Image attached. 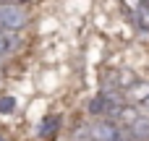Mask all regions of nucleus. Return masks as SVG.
Returning <instances> with one entry per match:
<instances>
[{"instance_id":"nucleus-1","label":"nucleus","mask_w":149,"mask_h":141,"mask_svg":"<svg viewBox=\"0 0 149 141\" xmlns=\"http://www.w3.org/2000/svg\"><path fill=\"white\" fill-rule=\"evenodd\" d=\"M29 26V13L21 5H3L0 3V29L8 31H21Z\"/></svg>"},{"instance_id":"nucleus-2","label":"nucleus","mask_w":149,"mask_h":141,"mask_svg":"<svg viewBox=\"0 0 149 141\" xmlns=\"http://www.w3.org/2000/svg\"><path fill=\"white\" fill-rule=\"evenodd\" d=\"M60 126H63V118H60V115H47V118L39 120V126H37V139L39 141H55Z\"/></svg>"},{"instance_id":"nucleus-3","label":"nucleus","mask_w":149,"mask_h":141,"mask_svg":"<svg viewBox=\"0 0 149 141\" xmlns=\"http://www.w3.org/2000/svg\"><path fill=\"white\" fill-rule=\"evenodd\" d=\"M24 47V39L16 34V31H8V29H0V58H8L13 52H18Z\"/></svg>"},{"instance_id":"nucleus-4","label":"nucleus","mask_w":149,"mask_h":141,"mask_svg":"<svg viewBox=\"0 0 149 141\" xmlns=\"http://www.w3.org/2000/svg\"><path fill=\"white\" fill-rule=\"evenodd\" d=\"M123 94H126V105H144L149 99V84H144V81L139 78V81H136L134 86H128Z\"/></svg>"},{"instance_id":"nucleus-5","label":"nucleus","mask_w":149,"mask_h":141,"mask_svg":"<svg viewBox=\"0 0 149 141\" xmlns=\"http://www.w3.org/2000/svg\"><path fill=\"white\" fill-rule=\"evenodd\" d=\"M115 78H118V86H120V92H126L128 86H134L139 78L128 71V68H123V71H115Z\"/></svg>"},{"instance_id":"nucleus-6","label":"nucleus","mask_w":149,"mask_h":141,"mask_svg":"<svg viewBox=\"0 0 149 141\" xmlns=\"http://www.w3.org/2000/svg\"><path fill=\"white\" fill-rule=\"evenodd\" d=\"M13 110H16V97H10V94L0 97V115H10Z\"/></svg>"},{"instance_id":"nucleus-7","label":"nucleus","mask_w":149,"mask_h":141,"mask_svg":"<svg viewBox=\"0 0 149 141\" xmlns=\"http://www.w3.org/2000/svg\"><path fill=\"white\" fill-rule=\"evenodd\" d=\"M3 5H21V8H26V5H31L34 0H0Z\"/></svg>"},{"instance_id":"nucleus-8","label":"nucleus","mask_w":149,"mask_h":141,"mask_svg":"<svg viewBox=\"0 0 149 141\" xmlns=\"http://www.w3.org/2000/svg\"><path fill=\"white\" fill-rule=\"evenodd\" d=\"M141 107H144V110H147V113H149V99H147V102H144V105H141Z\"/></svg>"},{"instance_id":"nucleus-9","label":"nucleus","mask_w":149,"mask_h":141,"mask_svg":"<svg viewBox=\"0 0 149 141\" xmlns=\"http://www.w3.org/2000/svg\"><path fill=\"white\" fill-rule=\"evenodd\" d=\"M3 65H5V63H3V58H0V71H3Z\"/></svg>"},{"instance_id":"nucleus-10","label":"nucleus","mask_w":149,"mask_h":141,"mask_svg":"<svg viewBox=\"0 0 149 141\" xmlns=\"http://www.w3.org/2000/svg\"><path fill=\"white\" fill-rule=\"evenodd\" d=\"M0 141H8V139H5V136H3V133H0Z\"/></svg>"},{"instance_id":"nucleus-11","label":"nucleus","mask_w":149,"mask_h":141,"mask_svg":"<svg viewBox=\"0 0 149 141\" xmlns=\"http://www.w3.org/2000/svg\"><path fill=\"white\" fill-rule=\"evenodd\" d=\"M139 3H147V5H149V0H139Z\"/></svg>"}]
</instances>
